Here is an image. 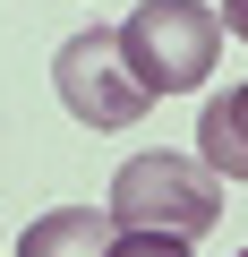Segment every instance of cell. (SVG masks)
Here are the masks:
<instances>
[{"mask_svg": "<svg viewBox=\"0 0 248 257\" xmlns=\"http://www.w3.org/2000/svg\"><path fill=\"white\" fill-rule=\"evenodd\" d=\"M103 214H111L120 231L197 240V231H214V214H222V180H214L197 155H129V163L111 172Z\"/></svg>", "mask_w": 248, "mask_h": 257, "instance_id": "1", "label": "cell"}, {"mask_svg": "<svg viewBox=\"0 0 248 257\" xmlns=\"http://www.w3.org/2000/svg\"><path fill=\"white\" fill-rule=\"evenodd\" d=\"M120 60L137 69L146 94H188L222 60V9H205V0H137V18L120 26Z\"/></svg>", "mask_w": 248, "mask_h": 257, "instance_id": "2", "label": "cell"}, {"mask_svg": "<svg viewBox=\"0 0 248 257\" xmlns=\"http://www.w3.org/2000/svg\"><path fill=\"white\" fill-rule=\"evenodd\" d=\"M52 86H60V103L86 120V128H129L154 94L137 86V69L120 60V26H86V35H69L60 52H52Z\"/></svg>", "mask_w": 248, "mask_h": 257, "instance_id": "3", "label": "cell"}, {"mask_svg": "<svg viewBox=\"0 0 248 257\" xmlns=\"http://www.w3.org/2000/svg\"><path fill=\"white\" fill-rule=\"evenodd\" d=\"M197 163L214 180H248V77L197 111Z\"/></svg>", "mask_w": 248, "mask_h": 257, "instance_id": "4", "label": "cell"}, {"mask_svg": "<svg viewBox=\"0 0 248 257\" xmlns=\"http://www.w3.org/2000/svg\"><path fill=\"white\" fill-rule=\"evenodd\" d=\"M111 214H94V206H52V214H35L26 223V240H18V257H111Z\"/></svg>", "mask_w": 248, "mask_h": 257, "instance_id": "5", "label": "cell"}, {"mask_svg": "<svg viewBox=\"0 0 248 257\" xmlns=\"http://www.w3.org/2000/svg\"><path fill=\"white\" fill-rule=\"evenodd\" d=\"M111 257H197V248L171 231H111Z\"/></svg>", "mask_w": 248, "mask_h": 257, "instance_id": "6", "label": "cell"}, {"mask_svg": "<svg viewBox=\"0 0 248 257\" xmlns=\"http://www.w3.org/2000/svg\"><path fill=\"white\" fill-rule=\"evenodd\" d=\"M222 35H239V43H248V0H222Z\"/></svg>", "mask_w": 248, "mask_h": 257, "instance_id": "7", "label": "cell"}, {"mask_svg": "<svg viewBox=\"0 0 248 257\" xmlns=\"http://www.w3.org/2000/svg\"><path fill=\"white\" fill-rule=\"evenodd\" d=\"M239 257H248V248H239Z\"/></svg>", "mask_w": 248, "mask_h": 257, "instance_id": "8", "label": "cell"}]
</instances>
